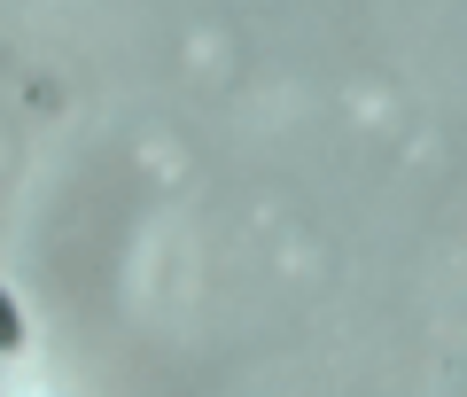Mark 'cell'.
<instances>
[{
  "label": "cell",
  "instance_id": "obj_1",
  "mask_svg": "<svg viewBox=\"0 0 467 397\" xmlns=\"http://www.w3.org/2000/svg\"><path fill=\"white\" fill-rule=\"evenodd\" d=\"M0 350H24V312H16L8 288H0Z\"/></svg>",
  "mask_w": 467,
  "mask_h": 397
}]
</instances>
